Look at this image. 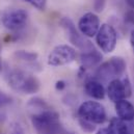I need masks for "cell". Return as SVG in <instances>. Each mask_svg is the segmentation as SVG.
<instances>
[{
	"label": "cell",
	"instance_id": "cb8c5ba5",
	"mask_svg": "<svg viewBox=\"0 0 134 134\" xmlns=\"http://www.w3.org/2000/svg\"><path fill=\"white\" fill-rule=\"evenodd\" d=\"M96 134H109V132H108V129L107 128H102L100 130H98Z\"/></svg>",
	"mask_w": 134,
	"mask_h": 134
},
{
	"label": "cell",
	"instance_id": "8992f818",
	"mask_svg": "<svg viewBox=\"0 0 134 134\" xmlns=\"http://www.w3.org/2000/svg\"><path fill=\"white\" fill-rule=\"evenodd\" d=\"M76 59V51L69 45H58L52 49L48 55V65L52 67L65 66Z\"/></svg>",
	"mask_w": 134,
	"mask_h": 134
},
{
	"label": "cell",
	"instance_id": "7402d4cb",
	"mask_svg": "<svg viewBox=\"0 0 134 134\" xmlns=\"http://www.w3.org/2000/svg\"><path fill=\"white\" fill-rule=\"evenodd\" d=\"M65 87H66V82H65L64 80H59V81H57L56 84H55V88H56L57 91H63Z\"/></svg>",
	"mask_w": 134,
	"mask_h": 134
},
{
	"label": "cell",
	"instance_id": "d4e9b609",
	"mask_svg": "<svg viewBox=\"0 0 134 134\" xmlns=\"http://www.w3.org/2000/svg\"><path fill=\"white\" fill-rule=\"evenodd\" d=\"M126 3L130 6L131 9H134V0H126Z\"/></svg>",
	"mask_w": 134,
	"mask_h": 134
},
{
	"label": "cell",
	"instance_id": "277c9868",
	"mask_svg": "<svg viewBox=\"0 0 134 134\" xmlns=\"http://www.w3.org/2000/svg\"><path fill=\"white\" fill-rule=\"evenodd\" d=\"M126 70V63L122 57L114 56L109 60L103 63L96 71V76L104 81L118 79L124 74Z\"/></svg>",
	"mask_w": 134,
	"mask_h": 134
},
{
	"label": "cell",
	"instance_id": "484cf974",
	"mask_svg": "<svg viewBox=\"0 0 134 134\" xmlns=\"http://www.w3.org/2000/svg\"><path fill=\"white\" fill-rule=\"evenodd\" d=\"M1 68H2V66H1V59H0V72H1Z\"/></svg>",
	"mask_w": 134,
	"mask_h": 134
},
{
	"label": "cell",
	"instance_id": "5bb4252c",
	"mask_svg": "<svg viewBox=\"0 0 134 134\" xmlns=\"http://www.w3.org/2000/svg\"><path fill=\"white\" fill-rule=\"evenodd\" d=\"M107 129L109 134H128L130 132L126 125V122L122 121L119 118L111 119Z\"/></svg>",
	"mask_w": 134,
	"mask_h": 134
},
{
	"label": "cell",
	"instance_id": "ac0fdd59",
	"mask_svg": "<svg viewBox=\"0 0 134 134\" xmlns=\"http://www.w3.org/2000/svg\"><path fill=\"white\" fill-rule=\"evenodd\" d=\"M29 4H31L35 8L40 10H45L46 5H47V0H23Z\"/></svg>",
	"mask_w": 134,
	"mask_h": 134
},
{
	"label": "cell",
	"instance_id": "9c48e42d",
	"mask_svg": "<svg viewBox=\"0 0 134 134\" xmlns=\"http://www.w3.org/2000/svg\"><path fill=\"white\" fill-rule=\"evenodd\" d=\"M27 19H28L27 12L24 9L18 8V9H12L3 13L1 17V22L6 29L16 31L25 26Z\"/></svg>",
	"mask_w": 134,
	"mask_h": 134
},
{
	"label": "cell",
	"instance_id": "4fadbf2b",
	"mask_svg": "<svg viewBox=\"0 0 134 134\" xmlns=\"http://www.w3.org/2000/svg\"><path fill=\"white\" fill-rule=\"evenodd\" d=\"M102 59V55L97 50H91L80 54V65L82 69L92 68L98 65Z\"/></svg>",
	"mask_w": 134,
	"mask_h": 134
},
{
	"label": "cell",
	"instance_id": "2e32d148",
	"mask_svg": "<svg viewBox=\"0 0 134 134\" xmlns=\"http://www.w3.org/2000/svg\"><path fill=\"white\" fill-rule=\"evenodd\" d=\"M7 134H25L23 127L18 122H13L8 126Z\"/></svg>",
	"mask_w": 134,
	"mask_h": 134
},
{
	"label": "cell",
	"instance_id": "4316f807",
	"mask_svg": "<svg viewBox=\"0 0 134 134\" xmlns=\"http://www.w3.org/2000/svg\"><path fill=\"white\" fill-rule=\"evenodd\" d=\"M128 134H132V133H131V132H129V133H128Z\"/></svg>",
	"mask_w": 134,
	"mask_h": 134
},
{
	"label": "cell",
	"instance_id": "e0dca14e",
	"mask_svg": "<svg viewBox=\"0 0 134 134\" xmlns=\"http://www.w3.org/2000/svg\"><path fill=\"white\" fill-rule=\"evenodd\" d=\"M79 124H80L81 129H82L84 132L93 133V132L96 130L95 124H93V123H91V122H87V121H84V120H82V119H80V118H79Z\"/></svg>",
	"mask_w": 134,
	"mask_h": 134
},
{
	"label": "cell",
	"instance_id": "5b68a950",
	"mask_svg": "<svg viewBox=\"0 0 134 134\" xmlns=\"http://www.w3.org/2000/svg\"><path fill=\"white\" fill-rule=\"evenodd\" d=\"M60 26L67 34L70 43H72L76 48H78L84 52L94 50V45L88 40H86L84 35H81L79 34V31L76 29L73 21L70 18H67V17L63 18L60 20Z\"/></svg>",
	"mask_w": 134,
	"mask_h": 134
},
{
	"label": "cell",
	"instance_id": "7c38bea8",
	"mask_svg": "<svg viewBox=\"0 0 134 134\" xmlns=\"http://www.w3.org/2000/svg\"><path fill=\"white\" fill-rule=\"evenodd\" d=\"M84 91H85V93L90 97H92L94 99H97V100H102L105 97L104 86L101 84L99 81L94 80V79L87 80L85 82V84H84Z\"/></svg>",
	"mask_w": 134,
	"mask_h": 134
},
{
	"label": "cell",
	"instance_id": "44dd1931",
	"mask_svg": "<svg viewBox=\"0 0 134 134\" xmlns=\"http://www.w3.org/2000/svg\"><path fill=\"white\" fill-rule=\"evenodd\" d=\"M105 6V0H97L95 2V9L97 12H102Z\"/></svg>",
	"mask_w": 134,
	"mask_h": 134
},
{
	"label": "cell",
	"instance_id": "8fae6325",
	"mask_svg": "<svg viewBox=\"0 0 134 134\" xmlns=\"http://www.w3.org/2000/svg\"><path fill=\"white\" fill-rule=\"evenodd\" d=\"M115 111L119 119L124 122H131L134 120V106L127 99L115 103Z\"/></svg>",
	"mask_w": 134,
	"mask_h": 134
},
{
	"label": "cell",
	"instance_id": "d6986e66",
	"mask_svg": "<svg viewBox=\"0 0 134 134\" xmlns=\"http://www.w3.org/2000/svg\"><path fill=\"white\" fill-rule=\"evenodd\" d=\"M10 101H12V99L9 98V96H7L4 92H2L0 90V108L6 106L7 104H9Z\"/></svg>",
	"mask_w": 134,
	"mask_h": 134
},
{
	"label": "cell",
	"instance_id": "9a60e30c",
	"mask_svg": "<svg viewBox=\"0 0 134 134\" xmlns=\"http://www.w3.org/2000/svg\"><path fill=\"white\" fill-rule=\"evenodd\" d=\"M14 56L19 60H23V62H27V63L35 62L37 59V53L30 52V51H25V50L16 51L14 53Z\"/></svg>",
	"mask_w": 134,
	"mask_h": 134
},
{
	"label": "cell",
	"instance_id": "52a82bcc",
	"mask_svg": "<svg viewBox=\"0 0 134 134\" xmlns=\"http://www.w3.org/2000/svg\"><path fill=\"white\" fill-rule=\"evenodd\" d=\"M132 94L131 82L126 76L123 79H113L109 82L107 87V95L109 99L116 103L119 101L127 99Z\"/></svg>",
	"mask_w": 134,
	"mask_h": 134
},
{
	"label": "cell",
	"instance_id": "83f0119b",
	"mask_svg": "<svg viewBox=\"0 0 134 134\" xmlns=\"http://www.w3.org/2000/svg\"><path fill=\"white\" fill-rule=\"evenodd\" d=\"M68 134H74V133H68Z\"/></svg>",
	"mask_w": 134,
	"mask_h": 134
},
{
	"label": "cell",
	"instance_id": "6da1fadb",
	"mask_svg": "<svg viewBox=\"0 0 134 134\" xmlns=\"http://www.w3.org/2000/svg\"><path fill=\"white\" fill-rule=\"evenodd\" d=\"M31 124L37 134H68L60 123L59 114L52 109L34 113L31 116Z\"/></svg>",
	"mask_w": 134,
	"mask_h": 134
},
{
	"label": "cell",
	"instance_id": "7a4b0ae2",
	"mask_svg": "<svg viewBox=\"0 0 134 134\" xmlns=\"http://www.w3.org/2000/svg\"><path fill=\"white\" fill-rule=\"evenodd\" d=\"M7 81L13 90L23 94L31 95L40 90L38 79L34 75L21 70L12 71L7 76Z\"/></svg>",
	"mask_w": 134,
	"mask_h": 134
},
{
	"label": "cell",
	"instance_id": "603a6c76",
	"mask_svg": "<svg viewBox=\"0 0 134 134\" xmlns=\"http://www.w3.org/2000/svg\"><path fill=\"white\" fill-rule=\"evenodd\" d=\"M130 44H131V47H132V50L134 52V28L131 31V34H130Z\"/></svg>",
	"mask_w": 134,
	"mask_h": 134
},
{
	"label": "cell",
	"instance_id": "ffe728a7",
	"mask_svg": "<svg viewBox=\"0 0 134 134\" xmlns=\"http://www.w3.org/2000/svg\"><path fill=\"white\" fill-rule=\"evenodd\" d=\"M125 22L134 25V9H129L125 14Z\"/></svg>",
	"mask_w": 134,
	"mask_h": 134
},
{
	"label": "cell",
	"instance_id": "3957f363",
	"mask_svg": "<svg viewBox=\"0 0 134 134\" xmlns=\"http://www.w3.org/2000/svg\"><path fill=\"white\" fill-rule=\"evenodd\" d=\"M78 115L80 119L95 125L103 124L106 121V110L104 106L97 101L83 102L78 108Z\"/></svg>",
	"mask_w": 134,
	"mask_h": 134
},
{
	"label": "cell",
	"instance_id": "ba28073f",
	"mask_svg": "<svg viewBox=\"0 0 134 134\" xmlns=\"http://www.w3.org/2000/svg\"><path fill=\"white\" fill-rule=\"evenodd\" d=\"M98 46L104 53H110L114 50L118 42V34L110 24H102L96 35Z\"/></svg>",
	"mask_w": 134,
	"mask_h": 134
},
{
	"label": "cell",
	"instance_id": "30bf717a",
	"mask_svg": "<svg viewBox=\"0 0 134 134\" xmlns=\"http://www.w3.org/2000/svg\"><path fill=\"white\" fill-rule=\"evenodd\" d=\"M78 29L87 37H93L97 35L100 29V20L99 17L94 13H86L84 14L78 22Z\"/></svg>",
	"mask_w": 134,
	"mask_h": 134
}]
</instances>
